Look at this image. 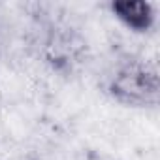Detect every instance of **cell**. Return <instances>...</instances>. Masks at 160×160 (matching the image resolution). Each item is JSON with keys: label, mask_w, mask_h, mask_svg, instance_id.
I'll return each mask as SVG.
<instances>
[{"label": "cell", "mask_w": 160, "mask_h": 160, "mask_svg": "<svg viewBox=\"0 0 160 160\" xmlns=\"http://www.w3.org/2000/svg\"><path fill=\"white\" fill-rule=\"evenodd\" d=\"M113 12H117V15L122 21H126L130 27H134V28L147 27L151 17H152L149 4L139 2V0H134V2H132V0H130V2H128V0H126V2H115L113 4Z\"/></svg>", "instance_id": "obj_1"}, {"label": "cell", "mask_w": 160, "mask_h": 160, "mask_svg": "<svg viewBox=\"0 0 160 160\" xmlns=\"http://www.w3.org/2000/svg\"><path fill=\"white\" fill-rule=\"evenodd\" d=\"M0 102H2V94H0Z\"/></svg>", "instance_id": "obj_2"}]
</instances>
